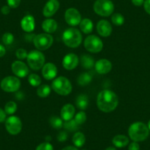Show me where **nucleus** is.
<instances>
[{"instance_id":"obj_1","label":"nucleus","mask_w":150,"mask_h":150,"mask_svg":"<svg viewBox=\"0 0 150 150\" xmlns=\"http://www.w3.org/2000/svg\"><path fill=\"white\" fill-rule=\"evenodd\" d=\"M119 105L118 96L112 91L105 89L99 93L96 98L97 108L102 112H110Z\"/></svg>"},{"instance_id":"obj_2","label":"nucleus","mask_w":150,"mask_h":150,"mask_svg":"<svg viewBox=\"0 0 150 150\" xmlns=\"http://www.w3.org/2000/svg\"><path fill=\"white\" fill-rule=\"evenodd\" d=\"M128 135L131 140L135 142H141L146 139L149 135L148 126L141 122H134L128 129Z\"/></svg>"},{"instance_id":"obj_3","label":"nucleus","mask_w":150,"mask_h":150,"mask_svg":"<svg viewBox=\"0 0 150 150\" xmlns=\"http://www.w3.org/2000/svg\"><path fill=\"white\" fill-rule=\"evenodd\" d=\"M83 36L77 28H68L63 33V41L66 47L69 48H77L81 44Z\"/></svg>"},{"instance_id":"obj_4","label":"nucleus","mask_w":150,"mask_h":150,"mask_svg":"<svg viewBox=\"0 0 150 150\" xmlns=\"http://www.w3.org/2000/svg\"><path fill=\"white\" fill-rule=\"evenodd\" d=\"M52 89L60 96H67L71 92L72 85L69 79L60 76L53 80Z\"/></svg>"},{"instance_id":"obj_5","label":"nucleus","mask_w":150,"mask_h":150,"mask_svg":"<svg viewBox=\"0 0 150 150\" xmlns=\"http://www.w3.org/2000/svg\"><path fill=\"white\" fill-rule=\"evenodd\" d=\"M27 61L30 69L34 71H38L44 66L45 56L39 50H33L28 53Z\"/></svg>"},{"instance_id":"obj_6","label":"nucleus","mask_w":150,"mask_h":150,"mask_svg":"<svg viewBox=\"0 0 150 150\" xmlns=\"http://www.w3.org/2000/svg\"><path fill=\"white\" fill-rule=\"evenodd\" d=\"M93 11L100 16L108 17L114 11V5L111 0H96L93 4Z\"/></svg>"},{"instance_id":"obj_7","label":"nucleus","mask_w":150,"mask_h":150,"mask_svg":"<svg viewBox=\"0 0 150 150\" xmlns=\"http://www.w3.org/2000/svg\"><path fill=\"white\" fill-rule=\"evenodd\" d=\"M53 37L52 35L49 33H41L34 37L33 39V44L35 47L39 51H44V50H48L52 47L53 44Z\"/></svg>"},{"instance_id":"obj_8","label":"nucleus","mask_w":150,"mask_h":150,"mask_svg":"<svg viewBox=\"0 0 150 150\" xmlns=\"http://www.w3.org/2000/svg\"><path fill=\"white\" fill-rule=\"evenodd\" d=\"M0 87L4 91L13 93L18 91L21 87V81L16 76H8L2 79L0 83Z\"/></svg>"},{"instance_id":"obj_9","label":"nucleus","mask_w":150,"mask_h":150,"mask_svg":"<svg viewBox=\"0 0 150 150\" xmlns=\"http://www.w3.org/2000/svg\"><path fill=\"white\" fill-rule=\"evenodd\" d=\"M84 47L89 52L99 53L103 49V42L98 36L90 35L85 39Z\"/></svg>"},{"instance_id":"obj_10","label":"nucleus","mask_w":150,"mask_h":150,"mask_svg":"<svg viewBox=\"0 0 150 150\" xmlns=\"http://www.w3.org/2000/svg\"><path fill=\"white\" fill-rule=\"evenodd\" d=\"M5 128L9 134L16 135L21 132L22 129V122L16 116H11L5 122Z\"/></svg>"},{"instance_id":"obj_11","label":"nucleus","mask_w":150,"mask_h":150,"mask_svg":"<svg viewBox=\"0 0 150 150\" xmlns=\"http://www.w3.org/2000/svg\"><path fill=\"white\" fill-rule=\"evenodd\" d=\"M65 20L69 25L72 27L77 26L82 21L81 14L76 8H69L65 13Z\"/></svg>"},{"instance_id":"obj_12","label":"nucleus","mask_w":150,"mask_h":150,"mask_svg":"<svg viewBox=\"0 0 150 150\" xmlns=\"http://www.w3.org/2000/svg\"><path fill=\"white\" fill-rule=\"evenodd\" d=\"M11 69L16 77L24 78L26 77L29 74L28 66L26 63L21 60H16L11 65Z\"/></svg>"},{"instance_id":"obj_13","label":"nucleus","mask_w":150,"mask_h":150,"mask_svg":"<svg viewBox=\"0 0 150 150\" xmlns=\"http://www.w3.org/2000/svg\"><path fill=\"white\" fill-rule=\"evenodd\" d=\"M80 63L79 57L74 53H69L65 55L63 59V66L65 69L68 71H71L78 66Z\"/></svg>"},{"instance_id":"obj_14","label":"nucleus","mask_w":150,"mask_h":150,"mask_svg":"<svg viewBox=\"0 0 150 150\" xmlns=\"http://www.w3.org/2000/svg\"><path fill=\"white\" fill-rule=\"evenodd\" d=\"M60 8L58 0H49L44 5L43 9V15L47 18H50L57 13Z\"/></svg>"},{"instance_id":"obj_15","label":"nucleus","mask_w":150,"mask_h":150,"mask_svg":"<svg viewBox=\"0 0 150 150\" xmlns=\"http://www.w3.org/2000/svg\"><path fill=\"white\" fill-rule=\"evenodd\" d=\"M57 74V68L54 63H47L42 68V75L44 79L52 80L56 77Z\"/></svg>"},{"instance_id":"obj_16","label":"nucleus","mask_w":150,"mask_h":150,"mask_svg":"<svg viewBox=\"0 0 150 150\" xmlns=\"http://www.w3.org/2000/svg\"><path fill=\"white\" fill-rule=\"evenodd\" d=\"M96 30L99 35L106 38L110 35L112 29L110 23L107 20L103 19L98 21L97 24H96Z\"/></svg>"},{"instance_id":"obj_17","label":"nucleus","mask_w":150,"mask_h":150,"mask_svg":"<svg viewBox=\"0 0 150 150\" xmlns=\"http://www.w3.org/2000/svg\"><path fill=\"white\" fill-rule=\"evenodd\" d=\"M95 70L100 74L109 73L112 69V63L107 59H100L95 63Z\"/></svg>"},{"instance_id":"obj_18","label":"nucleus","mask_w":150,"mask_h":150,"mask_svg":"<svg viewBox=\"0 0 150 150\" xmlns=\"http://www.w3.org/2000/svg\"><path fill=\"white\" fill-rule=\"evenodd\" d=\"M21 27L22 30L27 33L33 32L35 27L34 17L31 15H27L23 17L21 21Z\"/></svg>"},{"instance_id":"obj_19","label":"nucleus","mask_w":150,"mask_h":150,"mask_svg":"<svg viewBox=\"0 0 150 150\" xmlns=\"http://www.w3.org/2000/svg\"><path fill=\"white\" fill-rule=\"evenodd\" d=\"M75 114V108L71 104H66L60 110V116L63 120L69 121L73 119Z\"/></svg>"},{"instance_id":"obj_20","label":"nucleus","mask_w":150,"mask_h":150,"mask_svg":"<svg viewBox=\"0 0 150 150\" xmlns=\"http://www.w3.org/2000/svg\"><path fill=\"white\" fill-rule=\"evenodd\" d=\"M42 28L46 33H54L57 29V23L53 18H48L44 20L42 23Z\"/></svg>"},{"instance_id":"obj_21","label":"nucleus","mask_w":150,"mask_h":150,"mask_svg":"<svg viewBox=\"0 0 150 150\" xmlns=\"http://www.w3.org/2000/svg\"><path fill=\"white\" fill-rule=\"evenodd\" d=\"M129 140L128 137L124 135H117L113 137L112 140V144L117 148H123L129 144Z\"/></svg>"},{"instance_id":"obj_22","label":"nucleus","mask_w":150,"mask_h":150,"mask_svg":"<svg viewBox=\"0 0 150 150\" xmlns=\"http://www.w3.org/2000/svg\"><path fill=\"white\" fill-rule=\"evenodd\" d=\"M80 25V28L81 31L85 34H90L93 31V24L90 18H84L81 21Z\"/></svg>"},{"instance_id":"obj_23","label":"nucleus","mask_w":150,"mask_h":150,"mask_svg":"<svg viewBox=\"0 0 150 150\" xmlns=\"http://www.w3.org/2000/svg\"><path fill=\"white\" fill-rule=\"evenodd\" d=\"M86 141V136L84 134L81 132H77L74 134L72 137V142H73L74 146L80 148L83 146Z\"/></svg>"},{"instance_id":"obj_24","label":"nucleus","mask_w":150,"mask_h":150,"mask_svg":"<svg viewBox=\"0 0 150 150\" xmlns=\"http://www.w3.org/2000/svg\"><path fill=\"white\" fill-rule=\"evenodd\" d=\"M76 106L80 110H84L88 106V97L85 94H80L76 99L75 101Z\"/></svg>"},{"instance_id":"obj_25","label":"nucleus","mask_w":150,"mask_h":150,"mask_svg":"<svg viewBox=\"0 0 150 150\" xmlns=\"http://www.w3.org/2000/svg\"><path fill=\"white\" fill-rule=\"evenodd\" d=\"M81 66L86 69H91L94 66V59L89 54H83L80 58Z\"/></svg>"},{"instance_id":"obj_26","label":"nucleus","mask_w":150,"mask_h":150,"mask_svg":"<svg viewBox=\"0 0 150 150\" xmlns=\"http://www.w3.org/2000/svg\"><path fill=\"white\" fill-rule=\"evenodd\" d=\"M93 79V75L90 72H84L79 75L77 77V83L81 86H85L88 85Z\"/></svg>"},{"instance_id":"obj_27","label":"nucleus","mask_w":150,"mask_h":150,"mask_svg":"<svg viewBox=\"0 0 150 150\" xmlns=\"http://www.w3.org/2000/svg\"><path fill=\"white\" fill-rule=\"evenodd\" d=\"M51 93V87L48 85H41L37 89V94L39 97L46 98Z\"/></svg>"},{"instance_id":"obj_28","label":"nucleus","mask_w":150,"mask_h":150,"mask_svg":"<svg viewBox=\"0 0 150 150\" xmlns=\"http://www.w3.org/2000/svg\"><path fill=\"white\" fill-rule=\"evenodd\" d=\"M50 125L54 129H59L63 127V122L62 118L58 117L57 116H52L50 119Z\"/></svg>"},{"instance_id":"obj_29","label":"nucleus","mask_w":150,"mask_h":150,"mask_svg":"<svg viewBox=\"0 0 150 150\" xmlns=\"http://www.w3.org/2000/svg\"><path fill=\"white\" fill-rule=\"evenodd\" d=\"M79 126L77 124V122H75L74 119H71L69 121H65V122L63 123V127L68 131H70V132H74V131H77L79 129Z\"/></svg>"},{"instance_id":"obj_30","label":"nucleus","mask_w":150,"mask_h":150,"mask_svg":"<svg viewBox=\"0 0 150 150\" xmlns=\"http://www.w3.org/2000/svg\"><path fill=\"white\" fill-rule=\"evenodd\" d=\"M17 110V105L13 101L7 102L5 106V111L8 115L14 114Z\"/></svg>"},{"instance_id":"obj_31","label":"nucleus","mask_w":150,"mask_h":150,"mask_svg":"<svg viewBox=\"0 0 150 150\" xmlns=\"http://www.w3.org/2000/svg\"><path fill=\"white\" fill-rule=\"evenodd\" d=\"M28 82L33 87H38L41 83V79L36 74H32L28 77Z\"/></svg>"},{"instance_id":"obj_32","label":"nucleus","mask_w":150,"mask_h":150,"mask_svg":"<svg viewBox=\"0 0 150 150\" xmlns=\"http://www.w3.org/2000/svg\"><path fill=\"white\" fill-rule=\"evenodd\" d=\"M111 21H112V24H115V25L122 26V24H124L125 20L123 15H122L121 13H114L112 16V17H111Z\"/></svg>"},{"instance_id":"obj_33","label":"nucleus","mask_w":150,"mask_h":150,"mask_svg":"<svg viewBox=\"0 0 150 150\" xmlns=\"http://www.w3.org/2000/svg\"><path fill=\"white\" fill-rule=\"evenodd\" d=\"M86 119H87V115H86V112L83 110L79 111L77 114L75 115L74 120L78 125H83L86 122Z\"/></svg>"},{"instance_id":"obj_34","label":"nucleus","mask_w":150,"mask_h":150,"mask_svg":"<svg viewBox=\"0 0 150 150\" xmlns=\"http://www.w3.org/2000/svg\"><path fill=\"white\" fill-rule=\"evenodd\" d=\"M2 40L5 45L9 46L13 43L14 36L11 33H5L2 35Z\"/></svg>"},{"instance_id":"obj_35","label":"nucleus","mask_w":150,"mask_h":150,"mask_svg":"<svg viewBox=\"0 0 150 150\" xmlns=\"http://www.w3.org/2000/svg\"><path fill=\"white\" fill-rule=\"evenodd\" d=\"M27 55H28V53H27V50H24V49L20 48L18 49L16 52V56L17 57V58L18 60H24L27 57Z\"/></svg>"},{"instance_id":"obj_36","label":"nucleus","mask_w":150,"mask_h":150,"mask_svg":"<svg viewBox=\"0 0 150 150\" xmlns=\"http://www.w3.org/2000/svg\"><path fill=\"white\" fill-rule=\"evenodd\" d=\"M35 150H54V148H53V146L50 142L46 141V142L40 144L36 147Z\"/></svg>"},{"instance_id":"obj_37","label":"nucleus","mask_w":150,"mask_h":150,"mask_svg":"<svg viewBox=\"0 0 150 150\" xmlns=\"http://www.w3.org/2000/svg\"><path fill=\"white\" fill-rule=\"evenodd\" d=\"M21 0H7V2H8V5L11 8H17L21 4Z\"/></svg>"},{"instance_id":"obj_38","label":"nucleus","mask_w":150,"mask_h":150,"mask_svg":"<svg viewBox=\"0 0 150 150\" xmlns=\"http://www.w3.org/2000/svg\"><path fill=\"white\" fill-rule=\"evenodd\" d=\"M57 138V141H60V142H64V141H66L68 138L67 132H65V131H61V132H59Z\"/></svg>"},{"instance_id":"obj_39","label":"nucleus","mask_w":150,"mask_h":150,"mask_svg":"<svg viewBox=\"0 0 150 150\" xmlns=\"http://www.w3.org/2000/svg\"><path fill=\"white\" fill-rule=\"evenodd\" d=\"M128 150H140V145L138 142L133 141L129 144Z\"/></svg>"},{"instance_id":"obj_40","label":"nucleus","mask_w":150,"mask_h":150,"mask_svg":"<svg viewBox=\"0 0 150 150\" xmlns=\"http://www.w3.org/2000/svg\"><path fill=\"white\" fill-rule=\"evenodd\" d=\"M7 119V113L5 110L0 108V123H3Z\"/></svg>"},{"instance_id":"obj_41","label":"nucleus","mask_w":150,"mask_h":150,"mask_svg":"<svg viewBox=\"0 0 150 150\" xmlns=\"http://www.w3.org/2000/svg\"><path fill=\"white\" fill-rule=\"evenodd\" d=\"M144 8L146 12L150 15V0H144Z\"/></svg>"},{"instance_id":"obj_42","label":"nucleus","mask_w":150,"mask_h":150,"mask_svg":"<svg viewBox=\"0 0 150 150\" xmlns=\"http://www.w3.org/2000/svg\"><path fill=\"white\" fill-rule=\"evenodd\" d=\"M10 12H11V8L8 5H4L1 8V13L3 15H8L10 13Z\"/></svg>"},{"instance_id":"obj_43","label":"nucleus","mask_w":150,"mask_h":150,"mask_svg":"<svg viewBox=\"0 0 150 150\" xmlns=\"http://www.w3.org/2000/svg\"><path fill=\"white\" fill-rule=\"evenodd\" d=\"M131 2H132V3L135 6L140 7L141 6V5H144V0H131Z\"/></svg>"},{"instance_id":"obj_44","label":"nucleus","mask_w":150,"mask_h":150,"mask_svg":"<svg viewBox=\"0 0 150 150\" xmlns=\"http://www.w3.org/2000/svg\"><path fill=\"white\" fill-rule=\"evenodd\" d=\"M6 54V49L2 44H0V57H2Z\"/></svg>"},{"instance_id":"obj_45","label":"nucleus","mask_w":150,"mask_h":150,"mask_svg":"<svg viewBox=\"0 0 150 150\" xmlns=\"http://www.w3.org/2000/svg\"><path fill=\"white\" fill-rule=\"evenodd\" d=\"M61 150H78V149H77V147L74 146H67L62 149Z\"/></svg>"},{"instance_id":"obj_46","label":"nucleus","mask_w":150,"mask_h":150,"mask_svg":"<svg viewBox=\"0 0 150 150\" xmlns=\"http://www.w3.org/2000/svg\"><path fill=\"white\" fill-rule=\"evenodd\" d=\"M105 150H116V149L114 146H108V148L105 149Z\"/></svg>"},{"instance_id":"obj_47","label":"nucleus","mask_w":150,"mask_h":150,"mask_svg":"<svg viewBox=\"0 0 150 150\" xmlns=\"http://www.w3.org/2000/svg\"><path fill=\"white\" fill-rule=\"evenodd\" d=\"M148 128H149V131H150V120L149 121V122H148Z\"/></svg>"},{"instance_id":"obj_48","label":"nucleus","mask_w":150,"mask_h":150,"mask_svg":"<svg viewBox=\"0 0 150 150\" xmlns=\"http://www.w3.org/2000/svg\"><path fill=\"white\" fill-rule=\"evenodd\" d=\"M82 150H87V149H82Z\"/></svg>"}]
</instances>
